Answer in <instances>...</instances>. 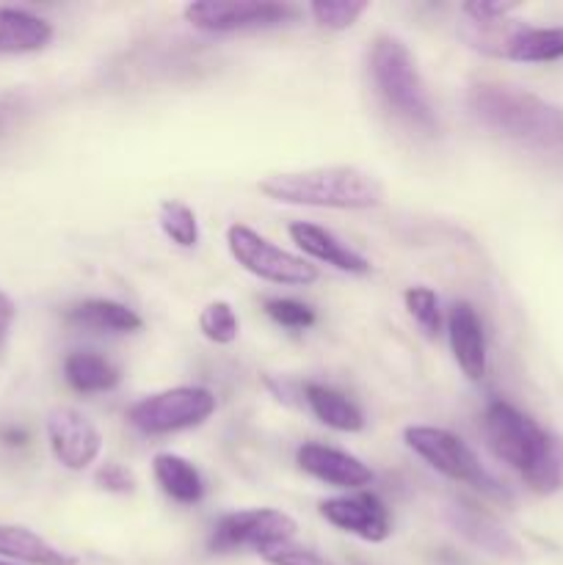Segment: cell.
I'll return each mask as SVG.
<instances>
[{
	"label": "cell",
	"instance_id": "cell-1",
	"mask_svg": "<svg viewBox=\"0 0 563 565\" xmlns=\"http://www.w3.org/2000/svg\"><path fill=\"white\" fill-rule=\"evenodd\" d=\"M484 434L500 461L517 469L530 491L550 497L563 491V439L506 401H491Z\"/></svg>",
	"mask_w": 563,
	"mask_h": 565
},
{
	"label": "cell",
	"instance_id": "cell-2",
	"mask_svg": "<svg viewBox=\"0 0 563 565\" xmlns=\"http://www.w3.org/2000/svg\"><path fill=\"white\" fill-rule=\"evenodd\" d=\"M475 119L530 152L563 163V108L517 86L480 83L469 92Z\"/></svg>",
	"mask_w": 563,
	"mask_h": 565
},
{
	"label": "cell",
	"instance_id": "cell-3",
	"mask_svg": "<svg viewBox=\"0 0 563 565\" xmlns=\"http://www.w3.org/2000/svg\"><path fill=\"white\" fill-rule=\"evenodd\" d=\"M259 193L282 204L323 210H373L381 207L386 196L379 177L357 166H320L270 174L259 182Z\"/></svg>",
	"mask_w": 563,
	"mask_h": 565
},
{
	"label": "cell",
	"instance_id": "cell-4",
	"mask_svg": "<svg viewBox=\"0 0 563 565\" xmlns=\"http://www.w3.org/2000/svg\"><path fill=\"white\" fill-rule=\"evenodd\" d=\"M370 72L381 97L414 127L436 132V114L431 105L425 83L406 44L395 36H379L370 53Z\"/></svg>",
	"mask_w": 563,
	"mask_h": 565
},
{
	"label": "cell",
	"instance_id": "cell-5",
	"mask_svg": "<svg viewBox=\"0 0 563 565\" xmlns=\"http://www.w3.org/2000/svg\"><path fill=\"white\" fill-rule=\"evenodd\" d=\"M464 42L491 58L544 64L563 58V28H533L524 22H472L464 20L458 28Z\"/></svg>",
	"mask_w": 563,
	"mask_h": 565
},
{
	"label": "cell",
	"instance_id": "cell-6",
	"mask_svg": "<svg viewBox=\"0 0 563 565\" xmlns=\"http://www.w3.org/2000/svg\"><path fill=\"white\" fill-rule=\"evenodd\" d=\"M403 441L414 456L423 458L428 467H434L445 478L475 486L486 494H502L495 475L480 463V458L475 456V450L461 436L445 428H431V425H412V428L403 430Z\"/></svg>",
	"mask_w": 563,
	"mask_h": 565
},
{
	"label": "cell",
	"instance_id": "cell-7",
	"mask_svg": "<svg viewBox=\"0 0 563 565\" xmlns=\"http://www.w3.org/2000/svg\"><path fill=\"white\" fill-rule=\"evenodd\" d=\"M226 246H230L232 259L248 270L257 279L270 281V285H287V287H309L318 281V268L309 265L307 259L296 257V254L285 252V248L274 246L265 241L259 232H254L246 224H232L226 230Z\"/></svg>",
	"mask_w": 563,
	"mask_h": 565
},
{
	"label": "cell",
	"instance_id": "cell-8",
	"mask_svg": "<svg viewBox=\"0 0 563 565\" xmlns=\"http://www.w3.org/2000/svg\"><path fill=\"white\" fill-rule=\"evenodd\" d=\"M215 395L204 386H174V390L155 392L130 406L127 419L136 430L147 436H166L188 430L213 417Z\"/></svg>",
	"mask_w": 563,
	"mask_h": 565
},
{
	"label": "cell",
	"instance_id": "cell-9",
	"mask_svg": "<svg viewBox=\"0 0 563 565\" xmlns=\"http://www.w3.org/2000/svg\"><path fill=\"white\" fill-rule=\"evenodd\" d=\"M298 17L290 3H268V0H199L185 6V20L208 33L257 31V28L287 25Z\"/></svg>",
	"mask_w": 563,
	"mask_h": 565
},
{
	"label": "cell",
	"instance_id": "cell-10",
	"mask_svg": "<svg viewBox=\"0 0 563 565\" xmlns=\"http://www.w3.org/2000/svg\"><path fill=\"white\" fill-rule=\"evenodd\" d=\"M296 519L274 508H252V511H237L221 519L210 539L213 552H235L254 550L263 552L268 546L287 544L296 535Z\"/></svg>",
	"mask_w": 563,
	"mask_h": 565
},
{
	"label": "cell",
	"instance_id": "cell-11",
	"mask_svg": "<svg viewBox=\"0 0 563 565\" xmlns=\"http://www.w3.org/2000/svg\"><path fill=\"white\" fill-rule=\"evenodd\" d=\"M47 439L55 461L72 472L92 467L103 452V434L77 408H53L47 414Z\"/></svg>",
	"mask_w": 563,
	"mask_h": 565
},
{
	"label": "cell",
	"instance_id": "cell-12",
	"mask_svg": "<svg viewBox=\"0 0 563 565\" xmlns=\"http://www.w3.org/2000/svg\"><path fill=\"white\" fill-rule=\"evenodd\" d=\"M320 516L342 533L357 535L368 544H384L392 535L390 511L379 497L368 494V491L320 502Z\"/></svg>",
	"mask_w": 563,
	"mask_h": 565
},
{
	"label": "cell",
	"instance_id": "cell-13",
	"mask_svg": "<svg viewBox=\"0 0 563 565\" xmlns=\"http://www.w3.org/2000/svg\"><path fill=\"white\" fill-rule=\"evenodd\" d=\"M296 461L304 472L323 480V483L337 486V489H362V486L373 483V472H370L368 463L359 461L357 456L334 450V447L318 445V441H307V445L298 447Z\"/></svg>",
	"mask_w": 563,
	"mask_h": 565
},
{
	"label": "cell",
	"instance_id": "cell-14",
	"mask_svg": "<svg viewBox=\"0 0 563 565\" xmlns=\"http://www.w3.org/2000/svg\"><path fill=\"white\" fill-rule=\"evenodd\" d=\"M447 337H450L453 356L461 373L469 381H480L486 375V334L478 312L467 301L456 303L447 318Z\"/></svg>",
	"mask_w": 563,
	"mask_h": 565
},
{
	"label": "cell",
	"instance_id": "cell-15",
	"mask_svg": "<svg viewBox=\"0 0 563 565\" xmlns=\"http://www.w3.org/2000/svg\"><path fill=\"white\" fill-rule=\"evenodd\" d=\"M287 232H290L293 243H296L304 254L318 259V263L331 265V268L337 270H346V274H370L368 259L359 252H353V248H348L340 237H334L329 230H323V226L309 224V221H296V224H290Z\"/></svg>",
	"mask_w": 563,
	"mask_h": 565
},
{
	"label": "cell",
	"instance_id": "cell-16",
	"mask_svg": "<svg viewBox=\"0 0 563 565\" xmlns=\"http://www.w3.org/2000/svg\"><path fill=\"white\" fill-rule=\"evenodd\" d=\"M447 516H450L456 533H461L464 539H469L472 544L489 550L491 555H506V557L519 555L517 539H513V535L508 533L497 519H491L489 513L478 511V508L469 505V502H456V505L447 511Z\"/></svg>",
	"mask_w": 563,
	"mask_h": 565
},
{
	"label": "cell",
	"instance_id": "cell-17",
	"mask_svg": "<svg viewBox=\"0 0 563 565\" xmlns=\"http://www.w3.org/2000/svg\"><path fill=\"white\" fill-rule=\"evenodd\" d=\"M0 557L25 565H77L75 555L20 524H0Z\"/></svg>",
	"mask_w": 563,
	"mask_h": 565
},
{
	"label": "cell",
	"instance_id": "cell-18",
	"mask_svg": "<svg viewBox=\"0 0 563 565\" xmlns=\"http://www.w3.org/2000/svg\"><path fill=\"white\" fill-rule=\"evenodd\" d=\"M53 39V25L22 9H0V55L36 53Z\"/></svg>",
	"mask_w": 563,
	"mask_h": 565
},
{
	"label": "cell",
	"instance_id": "cell-19",
	"mask_svg": "<svg viewBox=\"0 0 563 565\" xmlns=\"http://www.w3.org/2000/svg\"><path fill=\"white\" fill-rule=\"evenodd\" d=\"M152 472L163 494L180 505H196L204 497V480L199 469L174 452H158L152 458Z\"/></svg>",
	"mask_w": 563,
	"mask_h": 565
},
{
	"label": "cell",
	"instance_id": "cell-20",
	"mask_svg": "<svg viewBox=\"0 0 563 565\" xmlns=\"http://www.w3.org/2000/svg\"><path fill=\"white\" fill-rule=\"evenodd\" d=\"M66 323L81 326V329L94 331H116V334H130L144 326V320L132 312L130 307L116 301H83L77 307L66 309Z\"/></svg>",
	"mask_w": 563,
	"mask_h": 565
},
{
	"label": "cell",
	"instance_id": "cell-21",
	"mask_svg": "<svg viewBox=\"0 0 563 565\" xmlns=\"http://www.w3.org/2000/svg\"><path fill=\"white\" fill-rule=\"evenodd\" d=\"M304 401L312 408L315 417L323 425H329L331 430H340V434H359L364 428V417L346 395L329 390L323 384H307L304 386Z\"/></svg>",
	"mask_w": 563,
	"mask_h": 565
},
{
	"label": "cell",
	"instance_id": "cell-22",
	"mask_svg": "<svg viewBox=\"0 0 563 565\" xmlns=\"http://www.w3.org/2000/svg\"><path fill=\"white\" fill-rule=\"evenodd\" d=\"M64 379L77 392H108L119 384V370L97 353H70L64 362Z\"/></svg>",
	"mask_w": 563,
	"mask_h": 565
},
{
	"label": "cell",
	"instance_id": "cell-23",
	"mask_svg": "<svg viewBox=\"0 0 563 565\" xmlns=\"http://www.w3.org/2000/svg\"><path fill=\"white\" fill-rule=\"evenodd\" d=\"M158 224L163 235L180 248H193L199 243V221L188 204L177 202V199H166L160 202Z\"/></svg>",
	"mask_w": 563,
	"mask_h": 565
},
{
	"label": "cell",
	"instance_id": "cell-24",
	"mask_svg": "<svg viewBox=\"0 0 563 565\" xmlns=\"http://www.w3.org/2000/svg\"><path fill=\"white\" fill-rule=\"evenodd\" d=\"M199 331L215 345H232L241 334V323H237V315L230 303L213 301L199 315Z\"/></svg>",
	"mask_w": 563,
	"mask_h": 565
},
{
	"label": "cell",
	"instance_id": "cell-25",
	"mask_svg": "<svg viewBox=\"0 0 563 565\" xmlns=\"http://www.w3.org/2000/svg\"><path fill=\"white\" fill-rule=\"evenodd\" d=\"M368 9V0H315V3L309 6V14L315 17L318 25L331 28V31H346V28H351Z\"/></svg>",
	"mask_w": 563,
	"mask_h": 565
},
{
	"label": "cell",
	"instance_id": "cell-26",
	"mask_svg": "<svg viewBox=\"0 0 563 565\" xmlns=\"http://www.w3.org/2000/svg\"><path fill=\"white\" fill-rule=\"evenodd\" d=\"M403 301H406L408 315L414 318V323L425 331L428 337H436L442 331V312H439V298L431 287H408L403 292Z\"/></svg>",
	"mask_w": 563,
	"mask_h": 565
},
{
	"label": "cell",
	"instance_id": "cell-27",
	"mask_svg": "<svg viewBox=\"0 0 563 565\" xmlns=\"http://www.w3.org/2000/svg\"><path fill=\"white\" fill-rule=\"evenodd\" d=\"M265 312L285 329H309L315 323V312L307 303L290 301V298H274L265 303Z\"/></svg>",
	"mask_w": 563,
	"mask_h": 565
},
{
	"label": "cell",
	"instance_id": "cell-28",
	"mask_svg": "<svg viewBox=\"0 0 563 565\" xmlns=\"http://www.w3.org/2000/svg\"><path fill=\"white\" fill-rule=\"evenodd\" d=\"M265 563L270 565H331L326 557H320L315 550H307V546H298L293 541L287 544L268 546V550L259 552Z\"/></svg>",
	"mask_w": 563,
	"mask_h": 565
},
{
	"label": "cell",
	"instance_id": "cell-29",
	"mask_svg": "<svg viewBox=\"0 0 563 565\" xmlns=\"http://www.w3.org/2000/svg\"><path fill=\"white\" fill-rule=\"evenodd\" d=\"M94 483L110 494H132L136 491V475L121 463H103L94 475Z\"/></svg>",
	"mask_w": 563,
	"mask_h": 565
},
{
	"label": "cell",
	"instance_id": "cell-30",
	"mask_svg": "<svg viewBox=\"0 0 563 565\" xmlns=\"http://www.w3.org/2000/svg\"><path fill=\"white\" fill-rule=\"evenodd\" d=\"M513 9H517V3H486V0H472V3L461 6L464 20L472 22H500Z\"/></svg>",
	"mask_w": 563,
	"mask_h": 565
},
{
	"label": "cell",
	"instance_id": "cell-31",
	"mask_svg": "<svg viewBox=\"0 0 563 565\" xmlns=\"http://www.w3.org/2000/svg\"><path fill=\"white\" fill-rule=\"evenodd\" d=\"M14 318H17L14 301H11V298L0 290V345H3V340H6V334H9Z\"/></svg>",
	"mask_w": 563,
	"mask_h": 565
},
{
	"label": "cell",
	"instance_id": "cell-32",
	"mask_svg": "<svg viewBox=\"0 0 563 565\" xmlns=\"http://www.w3.org/2000/svg\"><path fill=\"white\" fill-rule=\"evenodd\" d=\"M0 436H3L6 445H11V447H20V445H25V441H28L25 430H17V428H6V430H0Z\"/></svg>",
	"mask_w": 563,
	"mask_h": 565
},
{
	"label": "cell",
	"instance_id": "cell-33",
	"mask_svg": "<svg viewBox=\"0 0 563 565\" xmlns=\"http://www.w3.org/2000/svg\"><path fill=\"white\" fill-rule=\"evenodd\" d=\"M0 565H11V563H0Z\"/></svg>",
	"mask_w": 563,
	"mask_h": 565
}]
</instances>
